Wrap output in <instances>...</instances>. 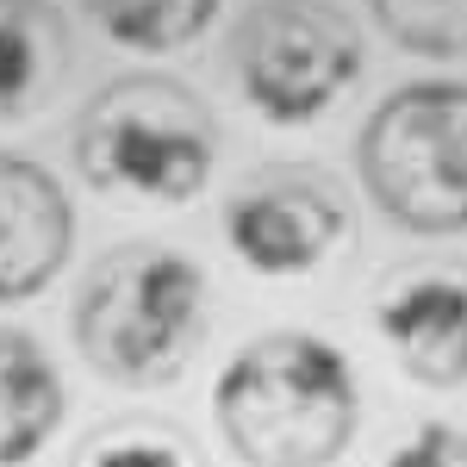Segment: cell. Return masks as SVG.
Returning a JSON list of instances; mask_svg holds the SVG:
<instances>
[{
    "label": "cell",
    "instance_id": "obj_7",
    "mask_svg": "<svg viewBox=\"0 0 467 467\" xmlns=\"http://www.w3.org/2000/svg\"><path fill=\"white\" fill-rule=\"evenodd\" d=\"M374 330L399 374L455 393L467 387V268H418L374 299Z\"/></svg>",
    "mask_w": 467,
    "mask_h": 467
},
{
    "label": "cell",
    "instance_id": "obj_12",
    "mask_svg": "<svg viewBox=\"0 0 467 467\" xmlns=\"http://www.w3.org/2000/svg\"><path fill=\"white\" fill-rule=\"evenodd\" d=\"M380 32L411 57H467V0H368Z\"/></svg>",
    "mask_w": 467,
    "mask_h": 467
},
{
    "label": "cell",
    "instance_id": "obj_11",
    "mask_svg": "<svg viewBox=\"0 0 467 467\" xmlns=\"http://www.w3.org/2000/svg\"><path fill=\"white\" fill-rule=\"evenodd\" d=\"M81 6L112 44L144 57H169L218 19V0H81Z\"/></svg>",
    "mask_w": 467,
    "mask_h": 467
},
{
    "label": "cell",
    "instance_id": "obj_10",
    "mask_svg": "<svg viewBox=\"0 0 467 467\" xmlns=\"http://www.w3.org/2000/svg\"><path fill=\"white\" fill-rule=\"evenodd\" d=\"M63 380L32 337L0 330V467L32 462L63 424Z\"/></svg>",
    "mask_w": 467,
    "mask_h": 467
},
{
    "label": "cell",
    "instance_id": "obj_8",
    "mask_svg": "<svg viewBox=\"0 0 467 467\" xmlns=\"http://www.w3.org/2000/svg\"><path fill=\"white\" fill-rule=\"evenodd\" d=\"M75 250V213L57 175L26 156H0V306H19L57 281Z\"/></svg>",
    "mask_w": 467,
    "mask_h": 467
},
{
    "label": "cell",
    "instance_id": "obj_3",
    "mask_svg": "<svg viewBox=\"0 0 467 467\" xmlns=\"http://www.w3.org/2000/svg\"><path fill=\"white\" fill-rule=\"evenodd\" d=\"M75 169L94 193L125 206H187L218 169V119L187 81L125 75L81 112Z\"/></svg>",
    "mask_w": 467,
    "mask_h": 467
},
{
    "label": "cell",
    "instance_id": "obj_9",
    "mask_svg": "<svg viewBox=\"0 0 467 467\" xmlns=\"http://www.w3.org/2000/svg\"><path fill=\"white\" fill-rule=\"evenodd\" d=\"M69 63V26L50 0H0V125H26L57 107Z\"/></svg>",
    "mask_w": 467,
    "mask_h": 467
},
{
    "label": "cell",
    "instance_id": "obj_1",
    "mask_svg": "<svg viewBox=\"0 0 467 467\" xmlns=\"http://www.w3.org/2000/svg\"><path fill=\"white\" fill-rule=\"evenodd\" d=\"M213 418L244 467H330L356 442L361 387L337 343L312 330H268L224 361Z\"/></svg>",
    "mask_w": 467,
    "mask_h": 467
},
{
    "label": "cell",
    "instance_id": "obj_6",
    "mask_svg": "<svg viewBox=\"0 0 467 467\" xmlns=\"http://www.w3.org/2000/svg\"><path fill=\"white\" fill-rule=\"evenodd\" d=\"M356 218L343 206V193L312 169H262L244 181L224 206V244L250 275H312L337 250H349Z\"/></svg>",
    "mask_w": 467,
    "mask_h": 467
},
{
    "label": "cell",
    "instance_id": "obj_2",
    "mask_svg": "<svg viewBox=\"0 0 467 467\" xmlns=\"http://www.w3.org/2000/svg\"><path fill=\"white\" fill-rule=\"evenodd\" d=\"M206 324H213L206 268L169 244H125L100 255L69 312L81 361L125 393L175 387L206 343Z\"/></svg>",
    "mask_w": 467,
    "mask_h": 467
},
{
    "label": "cell",
    "instance_id": "obj_4",
    "mask_svg": "<svg viewBox=\"0 0 467 467\" xmlns=\"http://www.w3.org/2000/svg\"><path fill=\"white\" fill-rule=\"evenodd\" d=\"M368 200L411 237H467V81H405L356 144Z\"/></svg>",
    "mask_w": 467,
    "mask_h": 467
},
{
    "label": "cell",
    "instance_id": "obj_5",
    "mask_svg": "<svg viewBox=\"0 0 467 467\" xmlns=\"http://www.w3.org/2000/svg\"><path fill=\"white\" fill-rule=\"evenodd\" d=\"M231 88L262 125H318L361 81V32L337 0H255L224 44Z\"/></svg>",
    "mask_w": 467,
    "mask_h": 467
},
{
    "label": "cell",
    "instance_id": "obj_14",
    "mask_svg": "<svg viewBox=\"0 0 467 467\" xmlns=\"http://www.w3.org/2000/svg\"><path fill=\"white\" fill-rule=\"evenodd\" d=\"M387 467H467V431L431 418V424H418V431L387 455Z\"/></svg>",
    "mask_w": 467,
    "mask_h": 467
},
{
    "label": "cell",
    "instance_id": "obj_13",
    "mask_svg": "<svg viewBox=\"0 0 467 467\" xmlns=\"http://www.w3.org/2000/svg\"><path fill=\"white\" fill-rule=\"evenodd\" d=\"M75 467H200L187 436L162 431V424H107L100 436L81 442Z\"/></svg>",
    "mask_w": 467,
    "mask_h": 467
}]
</instances>
